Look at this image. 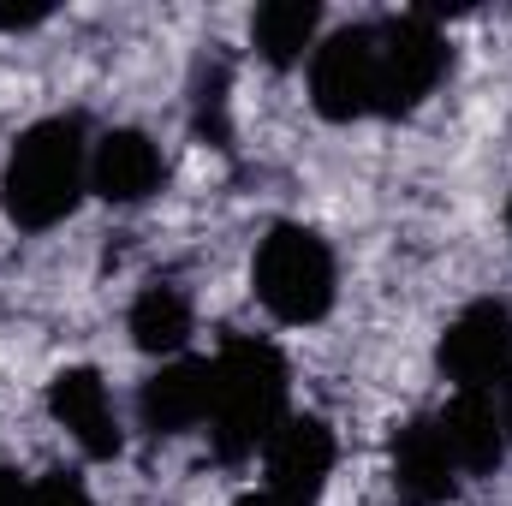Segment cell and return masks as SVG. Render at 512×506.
<instances>
[{
	"label": "cell",
	"mask_w": 512,
	"mask_h": 506,
	"mask_svg": "<svg viewBox=\"0 0 512 506\" xmlns=\"http://www.w3.org/2000/svg\"><path fill=\"white\" fill-rule=\"evenodd\" d=\"M209 399H215V370L197 358H179V364H161L143 381L137 417L149 435H179V429H197L209 417Z\"/></svg>",
	"instance_id": "9c48e42d"
},
{
	"label": "cell",
	"mask_w": 512,
	"mask_h": 506,
	"mask_svg": "<svg viewBox=\"0 0 512 506\" xmlns=\"http://www.w3.org/2000/svg\"><path fill=\"white\" fill-rule=\"evenodd\" d=\"M316 6L310 0H268L262 12H256V48H262V60L268 66H292V60H304V48L316 42Z\"/></svg>",
	"instance_id": "5bb4252c"
},
{
	"label": "cell",
	"mask_w": 512,
	"mask_h": 506,
	"mask_svg": "<svg viewBox=\"0 0 512 506\" xmlns=\"http://www.w3.org/2000/svg\"><path fill=\"white\" fill-rule=\"evenodd\" d=\"M48 18V6L36 0V6H0V30H30V24H42Z\"/></svg>",
	"instance_id": "2e32d148"
},
{
	"label": "cell",
	"mask_w": 512,
	"mask_h": 506,
	"mask_svg": "<svg viewBox=\"0 0 512 506\" xmlns=\"http://www.w3.org/2000/svg\"><path fill=\"white\" fill-rule=\"evenodd\" d=\"M84 179H90L84 120H42L12 143L0 173V203L24 233H48L78 209Z\"/></svg>",
	"instance_id": "7a4b0ae2"
},
{
	"label": "cell",
	"mask_w": 512,
	"mask_h": 506,
	"mask_svg": "<svg viewBox=\"0 0 512 506\" xmlns=\"http://www.w3.org/2000/svg\"><path fill=\"white\" fill-rule=\"evenodd\" d=\"M48 411H54V423L90 459H114L126 447L120 417H114V399H108V381L96 376V370H60V376L48 381Z\"/></svg>",
	"instance_id": "ba28073f"
},
{
	"label": "cell",
	"mask_w": 512,
	"mask_h": 506,
	"mask_svg": "<svg viewBox=\"0 0 512 506\" xmlns=\"http://www.w3.org/2000/svg\"><path fill=\"white\" fill-rule=\"evenodd\" d=\"M435 423H441L447 453H453V465H459V471L483 477V471H495V465H501V453H507V429H501V411H495V399H489V393H459Z\"/></svg>",
	"instance_id": "7c38bea8"
},
{
	"label": "cell",
	"mask_w": 512,
	"mask_h": 506,
	"mask_svg": "<svg viewBox=\"0 0 512 506\" xmlns=\"http://www.w3.org/2000/svg\"><path fill=\"white\" fill-rule=\"evenodd\" d=\"M376 48H382V114H411L447 72V36L423 12L376 24Z\"/></svg>",
	"instance_id": "5b68a950"
},
{
	"label": "cell",
	"mask_w": 512,
	"mask_h": 506,
	"mask_svg": "<svg viewBox=\"0 0 512 506\" xmlns=\"http://www.w3.org/2000/svg\"><path fill=\"white\" fill-rule=\"evenodd\" d=\"M0 506H24V489H18V477H6V471H0Z\"/></svg>",
	"instance_id": "e0dca14e"
},
{
	"label": "cell",
	"mask_w": 512,
	"mask_h": 506,
	"mask_svg": "<svg viewBox=\"0 0 512 506\" xmlns=\"http://www.w3.org/2000/svg\"><path fill=\"white\" fill-rule=\"evenodd\" d=\"M161 149L143 137V131H108L90 155V185L108 197V203H143L155 197L161 185Z\"/></svg>",
	"instance_id": "8fae6325"
},
{
	"label": "cell",
	"mask_w": 512,
	"mask_h": 506,
	"mask_svg": "<svg viewBox=\"0 0 512 506\" xmlns=\"http://www.w3.org/2000/svg\"><path fill=\"white\" fill-rule=\"evenodd\" d=\"M215 370V399H209V441L227 465L251 459L256 447L274 441V429L286 423V358L256 340L239 334L221 346Z\"/></svg>",
	"instance_id": "6da1fadb"
},
{
	"label": "cell",
	"mask_w": 512,
	"mask_h": 506,
	"mask_svg": "<svg viewBox=\"0 0 512 506\" xmlns=\"http://www.w3.org/2000/svg\"><path fill=\"white\" fill-rule=\"evenodd\" d=\"M191 334V304L179 286H149L131 304V340L137 352H179Z\"/></svg>",
	"instance_id": "4fadbf2b"
},
{
	"label": "cell",
	"mask_w": 512,
	"mask_h": 506,
	"mask_svg": "<svg viewBox=\"0 0 512 506\" xmlns=\"http://www.w3.org/2000/svg\"><path fill=\"white\" fill-rule=\"evenodd\" d=\"M501 429H507V441H512V376H507V405H501Z\"/></svg>",
	"instance_id": "ac0fdd59"
},
{
	"label": "cell",
	"mask_w": 512,
	"mask_h": 506,
	"mask_svg": "<svg viewBox=\"0 0 512 506\" xmlns=\"http://www.w3.org/2000/svg\"><path fill=\"white\" fill-rule=\"evenodd\" d=\"M507 221H512V209H507Z\"/></svg>",
	"instance_id": "ffe728a7"
},
{
	"label": "cell",
	"mask_w": 512,
	"mask_h": 506,
	"mask_svg": "<svg viewBox=\"0 0 512 506\" xmlns=\"http://www.w3.org/2000/svg\"><path fill=\"white\" fill-rule=\"evenodd\" d=\"M441 370L459 381V393H489L512 376V310L483 298L465 304L441 334Z\"/></svg>",
	"instance_id": "8992f818"
},
{
	"label": "cell",
	"mask_w": 512,
	"mask_h": 506,
	"mask_svg": "<svg viewBox=\"0 0 512 506\" xmlns=\"http://www.w3.org/2000/svg\"><path fill=\"white\" fill-rule=\"evenodd\" d=\"M453 453L435 417H411L405 429H393V483L411 506H435L453 495Z\"/></svg>",
	"instance_id": "30bf717a"
},
{
	"label": "cell",
	"mask_w": 512,
	"mask_h": 506,
	"mask_svg": "<svg viewBox=\"0 0 512 506\" xmlns=\"http://www.w3.org/2000/svg\"><path fill=\"white\" fill-rule=\"evenodd\" d=\"M310 102H316L322 120L382 114V48H376V24L334 30L310 54Z\"/></svg>",
	"instance_id": "277c9868"
},
{
	"label": "cell",
	"mask_w": 512,
	"mask_h": 506,
	"mask_svg": "<svg viewBox=\"0 0 512 506\" xmlns=\"http://www.w3.org/2000/svg\"><path fill=\"white\" fill-rule=\"evenodd\" d=\"M239 506H280V501H274V495L262 489V495H239Z\"/></svg>",
	"instance_id": "d6986e66"
},
{
	"label": "cell",
	"mask_w": 512,
	"mask_h": 506,
	"mask_svg": "<svg viewBox=\"0 0 512 506\" xmlns=\"http://www.w3.org/2000/svg\"><path fill=\"white\" fill-rule=\"evenodd\" d=\"M262 453H268V495L274 501L316 506L328 471H334V429L322 417H286Z\"/></svg>",
	"instance_id": "52a82bcc"
},
{
	"label": "cell",
	"mask_w": 512,
	"mask_h": 506,
	"mask_svg": "<svg viewBox=\"0 0 512 506\" xmlns=\"http://www.w3.org/2000/svg\"><path fill=\"white\" fill-rule=\"evenodd\" d=\"M256 298L274 322L310 328L334 310V251L310 227H274L256 245Z\"/></svg>",
	"instance_id": "3957f363"
},
{
	"label": "cell",
	"mask_w": 512,
	"mask_h": 506,
	"mask_svg": "<svg viewBox=\"0 0 512 506\" xmlns=\"http://www.w3.org/2000/svg\"><path fill=\"white\" fill-rule=\"evenodd\" d=\"M24 506H96V501H90V489L72 471H48L42 483L24 489Z\"/></svg>",
	"instance_id": "9a60e30c"
}]
</instances>
